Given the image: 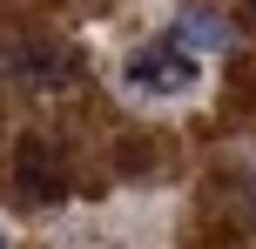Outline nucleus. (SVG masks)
Masks as SVG:
<instances>
[{"instance_id":"1","label":"nucleus","mask_w":256,"mask_h":249,"mask_svg":"<svg viewBox=\"0 0 256 249\" xmlns=\"http://www.w3.org/2000/svg\"><path fill=\"white\" fill-rule=\"evenodd\" d=\"M122 74H128V88H135V94H162V101H168V94H189L196 81H202V67H196L189 40H176V34H168V40H148V47H135Z\"/></svg>"},{"instance_id":"2","label":"nucleus","mask_w":256,"mask_h":249,"mask_svg":"<svg viewBox=\"0 0 256 249\" xmlns=\"http://www.w3.org/2000/svg\"><path fill=\"white\" fill-rule=\"evenodd\" d=\"M0 74L27 81V88H61L74 81V54L54 40H0Z\"/></svg>"},{"instance_id":"3","label":"nucleus","mask_w":256,"mask_h":249,"mask_svg":"<svg viewBox=\"0 0 256 249\" xmlns=\"http://www.w3.org/2000/svg\"><path fill=\"white\" fill-rule=\"evenodd\" d=\"M14 175H20V189L34 202H61L68 196V169H61V155H54L40 135H20V148H14Z\"/></svg>"},{"instance_id":"4","label":"nucleus","mask_w":256,"mask_h":249,"mask_svg":"<svg viewBox=\"0 0 256 249\" xmlns=\"http://www.w3.org/2000/svg\"><path fill=\"white\" fill-rule=\"evenodd\" d=\"M176 40H196V47H230L236 27L222 20V13H209V7H182V13H176Z\"/></svg>"},{"instance_id":"5","label":"nucleus","mask_w":256,"mask_h":249,"mask_svg":"<svg viewBox=\"0 0 256 249\" xmlns=\"http://www.w3.org/2000/svg\"><path fill=\"white\" fill-rule=\"evenodd\" d=\"M250 196H256V175H250Z\"/></svg>"},{"instance_id":"6","label":"nucleus","mask_w":256,"mask_h":249,"mask_svg":"<svg viewBox=\"0 0 256 249\" xmlns=\"http://www.w3.org/2000/svg\"><path fill=\"white\" fill-rule=\"evenodd\" d=\"M0 243H7V229H0Z\"/></svg>"}]
</instances>
